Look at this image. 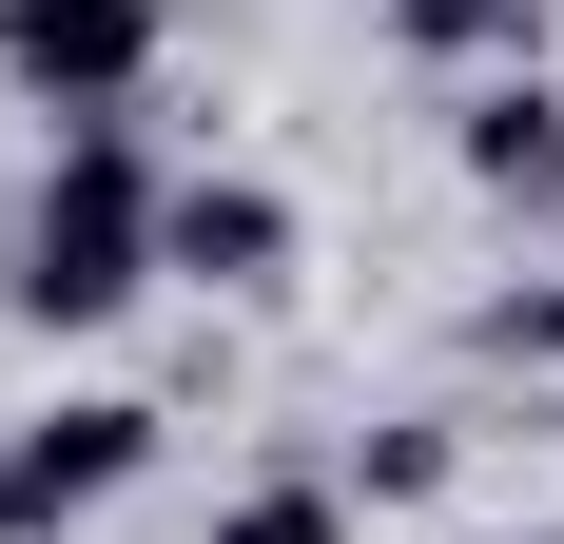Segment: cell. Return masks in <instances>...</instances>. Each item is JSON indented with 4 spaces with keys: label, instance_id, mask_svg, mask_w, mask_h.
I'll return each instance as SVG.
<instances>
[{
    "label": "cell",
    "instance_id": "cell-1",
    "mask_svg": "<svg viewBox=\"0 0 564 544\" xmlns=\"http://www.w3.org/2000/svg\"><path fill=\"white\" fill-rule=\"evenodd\" d=\"M156 292V156H137V117H78L40 175V215H20V312L40 330H98Z\"/></svg>",
    "mask_w": 564,
    "mask_h": 544
},
{
    "label": "cell",
    "instance_id": "cell-2",
    "mask_svg": "<svg viewBox=\"0 0 564 544\" xmlns=\"http://www.w3.org/2000/svg\"><path fill=\"white\" fill-rule=\"evenodd\" d=\"M156 467V409L137 389H78V409H40V428H0V544H58L78 505H117Z\"/></svg>",
    "mask_w": 564,
    "mask_h": 544
},
{
    "label": "cell",
    "instance_id": "cell-3",
    "mask_svg": "<svg viewBox=\"0 0 564 544\" xmlns=\"http://www.w3.org/2000/svg\"><path fill=\"white\" fill-rule=\"evenodd\" d=\"M0 78L58 117H117L156 78V0H0Z\"/></svg>",
    "mask_w": 564,
    "mask_h": 544
},
{
    "label": "cell",
    "instance_id": "cell-4",
    "mask_svg": "<svg viewBox=\"0 0 564 544\" xmlns=\"http://www.w3.org/2000/svg\"><path fill=\"white\" fill-rule=\"evenodd\" d=\"M156 272H195V292H273V272H292V195H273V175H195V195H156Z\"/></svg>",
    "mask_w": 564,
    "mask_h": 544
},
{
    "label": "cell",
    "instance_id": "cell-5",
    "mask_svg": "<svg viewBox=\"0 0 564 544\" xmlns=\"http://www.w3.org/2000/svg\"><path fill=\"white\" fill-rule=\"evenodd\" d=\"M467 175L507 195V215H564V98L507 78V98H467Z\"/></svg>",
    "mask_w": 564,
    "mask_h": 544
},
{
    "label": "cell",
    "instance_id": "cell-6",
    "mask_svg": "<svg viewBox=\"0 0 564 544\" xmlns=\"http://www.w3.org/2000/svg\"><path fill=\"white\" fill-rule=\"evenodd\" d=\"M390 40H429V58H507V40H545V0H370Z\"/></svg>",
    "mask_w": 564,
    "mask_h": 544
},
{
    "label": "cell",
    "instance_id": "cell-7",
    "mask_svg": "<svg viewBox=\"0 0 564 544\" xmlns=\"http://www.w3.org/2000/svg\"><path fill=\"white\" fill-rule=\"evenodd\" d=\"M215 544H350V487H234Z\"/></svg>",
    "mask_w": 564,
    "mask_h": 544
},
{
    "label": "cell",
    "instance_id": "cell-8",
    "mask_svg": "<svg viewBox=\"0 0 564 544\" xmlns=\"http://www.w3.org/2000/svg\"><path fill=\"white\" fill-rule=\"evenodd\" d=\"M429 487H448V428H370L350 447V505H429Z\"/></svg>",
    "mask_w": 564,
    "mask_h": 544
},
{
    "label": "cell",
    "instance_id": "cell-9",
    "mask_svg": "<svg viewBox=\"0 0 564 544\" xmlns=\"http://www.w3.org/2000/svg\"><path fill=\"white\" fill-rule=\"evenodd\" d=\"M487 350H507V370H564V292H507V312H487Z\"/></svg>",
    "mask_w": 564,
    "mask_h": 544
}]
</instances>
